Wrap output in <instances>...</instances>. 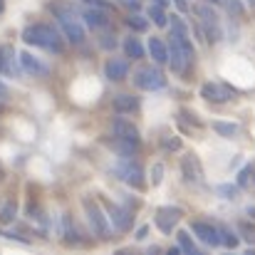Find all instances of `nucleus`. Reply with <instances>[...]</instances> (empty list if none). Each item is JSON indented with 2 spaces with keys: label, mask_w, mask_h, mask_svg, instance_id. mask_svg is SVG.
Segmentation results:
<instances>
[{
  "label": "nucleus",
  "mask_w": 255,
  "mask_h": 255,
  "mask_svg": "<svg viewBox=\"0 0 255 255\" xmlns=\"http://www.w3.org/2000/svg\"><path fill=\"white\" fill-rule=\"evenodd\" d=\"M22 40L27 45H35V47H42V50H50V52H65L62 32H57V27L55 25H47V22L27 25L22 30Z\"/></svg>",
  "instance_id": "nucleus-1"
},
{
  "label": "nucleus",
  "mask_w": 255,
  "mask_h": 255,
  "mask_svg": "<svg viewBox=\"0 0 255 255\" xmlns=\"http://www.w3.org/2000/svg\"><path fill=\"white\" fill-rule=\"evenodd\" d=\"M82 206H85V213H87V221L92 226V231L99 236V238H107L109 236V221L102 211V206L92 198V196H85L82 198Z\"/></svg>",
  "instance_id": "nucleus-2"
},
{
  "label": "nucleus",
  "mask_w": 255,
  "mask_h": 255,
  "mask_svg": "<svg viewBox=\"0 0 255 255\" xmlns=\"http://www.w3.org/2000/svg\"><path fill=\"white\" fill-rule=\"evenodd\" d=\"M134 87H139L144 92H156V89H164L166 87V77H164V72L156 65L154 67H141L134 75Z\"/></svg>",
  "instance_id": "nucleus-3"
},
{
  "label": "nucleus",
  "mask_w": 255,
  "mask_h": 255,
  "mask_svg": "<svg viewBox=\"0 0 255 255\" xmlns=\"http://www.w3.org/2000/svg\"><path fill=\"white\" fill-rule=\"evenodd\" d=\"M57 25H60V30H62V37H67L72 45H82V42H85V25L80 22L77 12L57 15Z\"/></svg>",
  "instance_id": "nucleus-4"
},
{
  "label": "nucleus",
  "mask_w": 255,
  "mask_h": 255,
  "mask_svg": "<svg viewBox=\"0 0 255 255\" xmlns=\"http://www.w3.org/2000/svg\"><path fill=\"white\" fill-rule=\"evenodd\" d=\"M114 173H117L124 183H129V186H134V188H141V186H144V171H141V166H139L134 159L119 161V164L114 166Z\"/></svg>",
  "instance_id": "nucleus-5"
},
{
  "label": "nucleus",
  "mask_w": 255,
  "mask_h": 255,
  "mask_svg": "<svg viewBox=\"0 0 255 255\" xmlns=\"http://www.w3.org/2000/svg\"><path fill=\"white\" fill-rule=\"evenodd\" d=\"M104 206L109 208V221H112V226H114L119 233H124V231L131 228L134 216H131L129 208H124V206H119V203H109V201H104Z\"/></svg>",
  "instance_id": "nucleus-6"
},
{
  "label": "nucleus",
  "mask_w": 255,
  "mask_h": 255,
  "mask_svg": "<svg viewBox=\"0 0 255 255\" xmlns=\"http://www.w3.org/2000/svg\"><path fill=\"white\" fill-rule=\"evenodd\" d=\"M17 60H20V67H22L27 75H32V77H47V75H50V67H47L40 57H35L32 52H27V50L17 52Z\"/></svg>",
  "instance_id": "nucleus-7"
},
{
  "label": "nucleus",
  "mask_w": 255,
  "mask_h": 255,
  "mask_svg": "<svg viewBox=\"0 0 255 255\" xmlns=\"http://www.w3.org/2000/svg\"><path fill=\"white\" fill-rule=\"evenodd\" d=\"M193 60L183 52V47L171 37V45H169V67L171 72H176V75H183L186 70H188V65H191Z\"/></svg>",
  "instance_id": "nucleus-8"
},
{
  "label": "nucleus",
  "mask_w": 255,
  "mask_h": 255,
  "mask_svg": "<svg viewBox=\"0 0 255 255\" xmlns=\"http://www.w3.org/2000/svg\"><path fill=\"white\" fill-rule=\"evenodd\" d=\"M82 20H85V25H89V27L102 30V27H107V25H109V10L89 5V7L82 10Z\"/></svg>",
  "instance_id": "nucleus-9"
},
{
  "label": "nucleus",
  "mask_w": 255,
  "mask_h": 255,
  "mask_svg": "<svg viewBox=\"0 0 255 255\" xmlns=\"http://www.w3.org/2000/svg\"><path fill=\"white\" fill-rule=\"evenodd\" d=\"M191 231L206 243V246H218L221 243V231L216 228V226H211V223H203V221H193V226H191Z\"/></svg>",
  "instance_id": "nucleus-10"
},
{
  "label": "nucleus",
  "mask_w": 255,
  "mask_h": 255,
  "mask_svg": "<svg viewBox=\"0 0 255 255\" xmlns=\"http://www.w3.org/2000/svg\"><path fill=\"white\" fill-rule=\"evenodd\" d=\"M112 131H114V136H119V139H129V141H139V129H136V124H131L129 119H124V117H117L114 122H112Z\"/></svg>",
  "instance_id": "nucleus-11"
},
{
  "label": "nucleus",
  "mask_w": 255,
  "mask_h": 255,
  "mask_svg": "<svg viewBox=\"0 0 255 255\" xmlns=\"http://www.w3.org/2000/svg\"><path fill=\"white\" fill-rule=\"evenodd\" d=\"M181 216H183V211H181V208H173V206H161V208L156 211V226H159L164 233H171L173 223H176Z\"/></svg>",
  "instance_id": "nucleus-12"
},
{
  "label": "nucleus",
  "mask_w": 255,
  "mask_h": 255,
  "mask_svg": "<svg viewBox=\"0 0 255 255\" xmlns=\"http://www.w3.org/2000/svg\"><path fill=\"white\" fill-rule=\"evenodd\" d=\"M104 75H107V80H112V82H122V80L129 75V62L122 60V57H112V60H107V65H104Z\"/></svg>",
  "instance_id": "nucleus-13"
},
{
  "label": "nucleus",
  "mask_w": 255,
  "mask_h": 255,
  "mask_svg": "<svg viewBox=\"0 0 255 255\" xmlns=\"http://www.w3.org/2000/svg\"><path fill=\"white\" fill-rule=\"evenodd\" d=\"M181 173H183V178H186L188 183H198V181H201L203 171H201V164H198V159H196L193 154H186V156L181 159Z\"/></svg>",
  "instance_id": "nucleus-14"
},
{
  "label": "nucleus",
  "mask_w": 255,
  "mask_h": 255,
  "mask_svg": "<svg viewBox=\"0 0 255 255\" xmlns=\"http://www.w3.org/2000/svg\"><path fill=\"white\" fill-rule=\"evenodd\" d=\"M149 55L156 60V65H166L169 62V45L161 37H151L149 40Z\"/></svg>",
  "instance_id": "nucleus-15"
},
{
  "label": "nucleus",
  "mask_w": 255,
  "mask_h": 255,
  "mask_svg": "<svg viewBox=\"0 0 255 255\" xmlns=\"http://www.w3.org/2000/svg\"><path fill=\"white\" fill-rule=\"evenodd\" d=\"M112 104H114V112L117 114H131V112L139 109V99L131 97V94H117Z\"/></svg>",
  "instance_id": "nucleus-16"
},
{
  "label": "nucleus",
  "mask_w": 255,
  "mask_h": 255,
  "mask_svg": "<svg viewBox=\"0 0 255 255\" xmlns=\"http://www.w3.org/2000/svg\"><path fill=\"white\" fill-rule=\"evenodd\" d=\"M109 146H112L122 159H131V156L139 151V141H129V139H119V136H117Z\"/></svg>",
  "instance_id": "nucleus-17"
},
{
  "label": "nucleus",
  "mask_w": 255,
  "mask_h": 255,
  "mask_svg": "<svg viewBox=\"0 0 255 255\" xmlns=\"http://www.w3.org/2000/svg\"><path fill=\"white\" fill-rule=\"evenodd\" d=\"M146 17H149V22H154L156 27H166L169 25V15H166V7L164 5H149V10H146Z\"/></svg>",
  "instance_id": "nucleus-18"
},
{
  "label": "nucleus",
  "mask_w": 255,
  "mask_h": 255,
  "mask_svg": "<svg viewBox=\"0 0 255 255\" xmlns=\"http://www.w3.org/2000/svg\"><path fill=\"white\" fill-rule=\"evenodd\" d=\"M124 52H127V57H131V60L146 57V47L139 42V37H127V40H124Z\"/></svg>",
  "instance_id": "nucleus-19"
},
{
  "label": "nucleus",
  "mask_w": 255,
  "mask_h": 255,
  "mask_svg": "<svg viewBox=\"0 0 255 255\" xmlns=\"http://www.w3.org/2000/svg\"><path fill=\"white\" fill-rule=\"evenodd\" d=\"M201 97H206L208 102H226V99H228V94H226L218 85H213V82H208V85L201 87Z\"/></svg>",
  "instance_id": "nucleus-20"
},
{
  "label": "nucleus",
  "mask_w": 255,
  "mask_h": 255,
  "mask_svg": "<svg viewBox=\"0 0 255 255\" xmlns=\"http://www.w3.org/2000/svg\"><path fill=\"white\" fill-rule=\"evenodd\" d=\"M17 218V203L15 201H7V203H2L0 206V223H12Z\"/></svg>",
  "instance_id": "nucleus-21"
},
{
  "label": "nucleus",
  "mask_w": 255,
  "mask_h": 255,
  "mask_svg": "<svg viewBox=\"0 0 255 255\" xmlns=\"http://www.w3.org/2000/svg\"><path fill=\"white\" fill-rule=\"evenodd\" d=\"M176 241H178V248H181L183 253L198 255V251H196V243L191 241V236H188L186 231H178V233H176Z\"/></svg>",
  "instance_id": "nucleus-22"
},
{
  "label": "nucleus",
  "mask_w": 255,
  "mask_h": 255,
  "mask_svg": "<svg viewBox=\"0 0 255 255\" xmlns=\"http://www.w3.org/2000/svg\"><path fill=\"white\" fill-rule=\"evenodd\" d=\"M127 25H129L131 30H136V32H144V30L149 27V17H141V15L134 12V15L127 17Z\"/></svg>",
  "instance_id": "nucleus-23"
},
{
  "label": "nucleus",
  "mask_w": 255,
  "mask_h": 255,
  "mask_svg": "<svg viewBox=\"0 0 255 255\" xmlns=\"http://www.w3.org/2000/svg\"><path fill=\"white\" fill-rule=\"evenodd\" d=\"M12 50L10 47H0V72H12Z\"/></svg>",
  "instance_id": "nucleus-24"
},
{
  "label": "nucleus",
  "mask_w": 255,
  "mask_h": 255,
  "mask_svg": "<svg viewBox=\"0 0 255 255\" xmlns=\"http://www.w3.org/2000/svg\"><path fill=\"white\" fill-rule=\"evenodd\" d=\"M213 129H216L221 136H236V134H238V127H236V124H226V122H216Z\"/></svg>",
  "instance_id": "nucleus-25"
},
{
  "label": "nucleus",
  "mask_w": 255,
  "mask_h": 255,
  "mask_svg": "<svg viewBox=\"0 0 255 255\" xmlns=\"http://www.w3.org/2000/svg\"><path fill=\"white\" fill-rule=\"evenodd\" d=\"M161 146H164L166 151H178V149H181V139L166 134V136H161Z\"/></svg>",
  "instance_id": "nucleus-26"
},
{
  "label": "nucleus",
  "mask_w": 255,
  "mask_h": 255,
  "mask_svg": "<svg viewBox=\"0 0 255 255\" xmlns=\"http://www.w3.org/2000/svg\"><path fill=\"white\" fill-rule=\"evenodd\" d=\"M161 181H164V164H154L151 166V183L159 186Z\"/></svg>",
  "instance_id": "nucleus-27"
},
{
  "label": "nucleus",
  "mask_w": 255,
  "mask_h": 255,
  "mask_svg": "<svg viewBox=\"0 0 255 255\" xmlns=\"http://www.w3.org/2000/svg\"><path fill=\"white\" fill-rule=\"evenodd\" d=\"M221 243H226L228 248H236V246H238V238H236L233 233H228V231H223V238H221Z\"/></svg>",
  "instance_id": "nucleus-28"
},
{
  "label": "nucleus",
  "mask_w": 255,
  "mask_h": 255,
  "mask_svg": "<svg viewBox=\"0 0 255 255\" xmlns=\"http://www.w3.org/2000/svg\"><path fill=\"white\" fill-rule=\"evenodd\" d=\"M241 231L246 233V241L255 243V228H253V226H248V223H241Z\"/></svg>",
  "instance_id": "nucleus-29"
},
{
  "label": "nucleus",
  "mask_w": 255,
  "mask_h": 255,
  "mask_svg": "<svg viewBox=\"0 0 255 255\" xmlns=\"http://www.w3.org/2000/svg\"><path fill=\"white\" fill-rule=\"evenodd\" d=\"M146 233H149V228H146V226H141V228L136 231V236H134V238H136V241H144V238H146Z\"/></svg>",
  "instance_id": "nucleus-30"
},
{
  "label": "nucleus",
  "mask_w": 255,
  "mask_h": 255,
  "mask_svg": "<svg viewBox=\"0 0 255 255\" xmlns=\"http://www.w3.org/2000/svg\"><path fill=\"white\" fill-rule=\"evenodd\" d=\"M5 97H7V85H5V82H0V102H2Z\"/></svg>",
  "instance_id": "nucleus-31"
},
{
  "label": "nucleus",
  "mask_w": 255,
  "mask_h": 255,
  "mask_svg": "<svg viewBox=\"0 0 255 255\" xmlns=\"http://www.w3.org/2000/svg\"><path fill=\"white\" fill-rule=\"evenodd\" d=\"M112 35H104V40H102V47H112L114 45V40H109Z\"/></svg>",
  "instance_id": "nucleus-32"
},
{
  "label": "nucleus",
  "mask_w": 255,
  "mask_h": 255,
  "mask_svg": "<svg viewBox=\"0 0 255 255\" xmlns=\"http://www.w3.org/2000/svg\"><path fill=\"white\" fill-rule=\"evenodd\" d=\"M124 5H129V7H134V10H139V0H122Z\"/></svg>",
  "instance_id": "nucleus-33"
},
{
  "label": "nucleus",
  "mask_w": 255,
  "mask_h": 255,
  "mask_svg": "<svg viewBox=\"0 0 255 255\" xmlns=\"http://www.w3.org/2000/svg\"><path fill=\"white\" fill-rule=\"evenodd\" d=\"M173 2H176V7H178V10H181V12H183V10H186V0H173Z\"/></svg>",
  "instance_id": "nucleus-34"
},
{
  "label": "nucleus",
  "mask_w": 255,
  "mask_h": 255,
  "mask_svg": "<svg viewBox=\"0 0 255 255\" xmlns=\"http://www.w3.org/2000/svg\"><path fill=\"white\" fill-rule=\"evenodd\" d=\"M154 2H156V5H164V7L169 5V0H154Z\"/></svg>",
  "instance_id": "nucleus-35"
},
{
  "label": "nucleus",
  "mask_w": 255,
  "mask_h": 255,
  "mask_svg": "<svg viewBox=\"0 0 255 255\" xmlns=\"http://www.w3.org/2000/svg\"><path fill=\"white\" fill-rule=\"evenodd\" d=\"M2 178H5V171H2V166H0V181H2Z\"/></svg>",
  "instance_id": "nucleus-36"
},
{
  "label": "nucleus",
  "mask_w": 255,
  "mask_h": 255,
  "mask_svg": "<svg viewBox=\"0 0 255 255\" xmlns=\"http://www.w3.org/2000/svg\"><path fill=\"white\" fill-rule=\"evenodd\" d=\"M206 2H223V0H206Z\"/></svg>",
  "instance_id": "nucleus-37"
},
{
  "label": "nucleus",
  "mask_w": 255,
  "mask_h": 255,
  "mask_svg": "<svg viewBox=\"0 0 255 255\" xmlns=\"http://www.w3.org/2000/svg\"><path fill=\"white\" fill-rule=\"evenodd\" d=\"M2 7H5V5H2V0H0V12H2Z\"/></svg>",
  "instance_id": "nucleus-38"
},
{
  "label": "nucleus",
  "mask_w": 255,
  "mask_h": 255,
  "mask_svg": "<svg viewBox=\"0 0 255 255\" xmlns=\"http://www.w3.org/2000/svg\"><path fill=\"white\" fill-rule=\"evenodd\" d=\"M251 2H255V0H251Z\"/></svg>",
  "instance_id": "nucleus-39"
}]
</instances>
